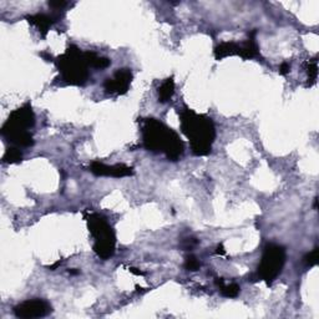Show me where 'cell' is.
I'll use <instances>...</instances> for the list:
<instances>
[{
  "label": "cell",
  "instance_id": "obj_1",
  "mask_svg": "<svg viewBox=\"0 0 319 319\" xmlns=\"http://www.w3.org/2000/svg\"><path fill=\"white\" fill-rule=\"evenodd\" d=\"M144 147L153 153H164L170 161H178L184 152V144L178 134L157 119H141Z\"/></svg>",
  "mask_w": 319,
  "mask_h": 319
},
{
  "label": "cell",
  "instance_id": "obj_2",
  "mask_svg": "<svg viewBox=\"0 0 319 319\" xmlns=\"http://www.w3.org/2000/svg\"><path fill=\"white\" fill-rule=\"evenodd\" d=\"M181 131L189 139L191 151L195 156H207L212 151L216 127L214 120L203 114H197L187 106L178 111Z\"/></svg>",
  "mask_w": 319,
  "mask_h": 319
},
{
  "label": "cell",
  "instance_id": "obj_3",
  "mask_svg": "<svg viewBox=\"0 0 319 319\" xmlns=\"http://www.w3.org/2000/svg\"><path fill=\"white\" fill-rule=\"evenodd\" d=\"M35 126V114L32 103L26 102L14 110L7 121L2 126V136L9 141L13 146L28 148L34 145V137L30 132Z\"/></svg>",
  "mask_w": 319,
  "mask_h": 319
},
{
  "label": "cell",
  "instance_id": "obj_4",
  "mask_svg": "<svg viewBox=\"0 0 319 319\" xmlns=\"http://www.w3.org/2000/svg\"><path fill=\"white\" fill-rule=\"evenodd\" d=\"M55 64L61 80L68 85L83 86L90 77V66L86 61L85 51L75 45H70L66 51L55 60Z\"/></svg>",
  "mask_w": 319,
  "mask_h": 319
},
{
  "label": "cell",
  "instance_id": "obj_5",
  "mask_svg": "<svg viewBox=\"0 0 319 319\" xmlns=\"http://www.w3.org/2000/svg\"><path fill=\"white\" fill-rule=\"evenodd\" d=\"M89 232L94 238V252L102 261L111 258L116 248V234L102 215L91 212L85 217Z\"/></svg>",
  "mask_w": 319,
  "mask_h": 319
},
{
  "label": "cell",
  "instance_id": "obj_6",
  "mask_svg": "<svg viewBox=\"0 0 319 319\" xmlns=\"http://www.w3.org/2000/svg\"><path fill=\"white\" fill-rule=\"evenodd\" d=\"M287 258V251L283 246L277 243H268L263 248L258 267H257V278L270 285L283 271Z\"/></svg>",
  "mask_w": 319,
  "mask_h": 319
},
{
  "label": "cell",
  "instance_id": "obj_7",
  "mask_svg": "<svg viewBox=\"0 0 319 319\" xmlns=\"http://www.w3.org/2000/svg\"><path fill=\"white\" fill-rule=\"evenodd\" d=\"M14 314L18 318L33 319V318H43L52 312V308L50 303H47L44 299H28L21 302L18 306L14 307Z\"/></svg>",
  "mask_w": 319,
  "mask_h": 319
},
{
  "label": "cell",
  "instance_id": "obj_8",
  "mask_svg": "<svg viewBox=\"0 0 319 319\" xmlns=\"http://www.w3.org/2000/svg\"><path fill=\"white\" fill-rule=\"evenodd\" d=\"M134 75L130 69H119L115 71L113 77H109L103 83V89L109 94L124 95L130 89Z\"/></svg>",
  "mask_w": 319,
  "mask_h": 319
},
{
  "label": "cell",
  "instance_id": "obj_9",
  "mask_svg": "<svg viewBox=\"0 0 319 319\" xmlns=\"http://www.w3.org/2000/svg\"><path fill=\"white\" fill-rule=\"evenodd\" d=\"M90 172L94 173L95 176H99V177L121 178L132 176L134 169L130 166H126L124 164H116L109 166V165L102 164L100 161H94L90 165Z\"/></svg>",
  "mask_w": 319,
  "mask_h": 319
},
{
  "label": "cell",
  "instance_id": "obj_10",
  "mask_svg": "<svg viewBox=\"0 0 319 319\" xmlns=\"http://www.w3.org/2000/svg\"><path fill=\"white\" fill-rule=\"evenodd\" d=\"M58 19L59 18L57 15H47V14L44 13H38L34 14V15L26 16V20L29 21V24L35 26L43 38H45L47 32L50 30V28L57 23Z\"/></svg>",
  "mask_w": 319,
  "mask_h": 319
},
{
  "label": "cell",
  "instance_id": "obj_11",
  "mask_svg": "<svg viewBox=\"0 0 319 319\" xmlns=\"http://www.w3.org/2000/svg\"><path fill=\"white\" fill-rule=\"evenodd\" d=\"M243 51V44L234 43V41H225L221 43L220 45L215 47V58L216 60H222V59L227 57H242Z\"/></svg>",
  "mask_w": 319,
  "mask_h": 319
},
{
  "label": "cell",
  "instance_id": "obj_12",
  "mask_svg": "<svg viewBox=\"0 0 319 319\" xmlns=\"http://www.w3.org/2000/svg\"><path fill=\"white\" fill-rule=\"evenodd\" d=\"M157 94H158V101L162 103L169 102L170 100L172 99L173 94H175V80H173L172 76L165 80L164 83L160 85Z\"/></svg>",
  "mask_w": 319,
  "mask_h": 319
},
{
  "label": "cell",
  "instance_id": "obj_13",
  "mask_svg": "<svg viewBox=\"0 0 319 319\" xmlns=\"http://www.w3.org/2000/svg\"><path fill=\"white\" fill-rule=\"evenodd\" d=\"M215 283L218 288H220L221 295L226 298H236L240 295L241 287L237 283H229L225 284V279L223 278H216L215 279Z\"/></svg>",
  "mask_w": 319,
  "mask_h": 319
},
{
  "label": "cell",
  "instance_id": "obj_14",
  "mask_svg": "<svg viewBox=\"0 0 319 319\" xmlns=\"http://www.w3.org/2000/svg\"><path fill=\"white\" fill-rule=\"evenodd\" d=\"M85 58H86V61H88L89 66H90V68L97 69V70L109 68L111 64L110 59H108L105 57H100V55H97L96 52H94V51H85Z\"/></svg>",
  "mask_w": 319,
  "mask_h": 319
},
{
  "label": "cell",
  "instance_id": "obj_15",
  "mask_svg": "<svg viewBox=\"0 0 319 319\" xmlns=\"http://www.w3.org/2000/svg\"><path fill=\"white\" fill-rule=\"evenodd\" d=\"M21 161H23V153L20 148L15 146H10L3 156V162L5 164H19Z\"/></svg>",
  "mask_w": 319,
  "mask_h": 319
},
{
  "label": "cell",
  "instance_id": "obj_16",
  "mask_svg": "<svg viewBox=\"0 0 319 319\" xmlns=\"http://www.w3.org/2000/svg\"><path fill=\"white\" fill-rule=\"evenodd\" d=\"M318 254H319V248L315 247L314 250L309 253H307L306 256L303 257V263L307 265V267H314L318 263Z\"/></svg>",
  "mask_w": 319,
  "mask_h": 319
},
{
  "label": "cell",
  "instance_id": "obj_17",
  "mask_svg": "<svg viewBox=\"0 0 319 319\" xmlns=\"http://www.w3.org/2000/svg\"><path fill=\"white\" fill-rule=\"evenodd\" d=\"M183 265L187 271H192V272H195V271H198L201 268V262L198 261L195 256H187L186 259H184Z\"/></svg>",
  "mask_w": 319,
  "mask_h": 319
},
{
  "label": "cell",
  "instance_id": "obj_18",
  "mask_svg": "<svg viewBox=\"0 0 319 319\" xmlns=\"http://www.w3.org/2000/svg\"><path fill=\"white\" fill-rule=\"evenodd\" d=\"M307 74H308V80H310L312 83H314L317 80L318 76V64L317 59H314L313 61H309L307 68Z\"/></svg>",
  "mask_w": 319,
  "mask_h": 319
},
{
  "label": "cell",
  "instance_id": "obj_19",
  "mask_svg": "<svg viewBox=\"0 0 319 319\" xmlns=\"http://www.w3.org/2000/svg\"><path fill=\"white\" fill-rule=\"evenodd\" d=\"M197 243L198 242L195 238H186L182 242V245H181V247H182L184 251H191Z\"/></svg>",
  "mask_w": 319,
  "mask_h": 319
},
{
  "label": "cell",
  "instance_id": "obj_20",
  "mask_svg": "<svg viewBox=\"0 0 319 319\" xmlns=\"http://www.w3.org/2000/svg\"><path fill=\"white\" fill-rule=\"evenodd\" d=\"M49 5L51 8H54L55 10H63L64 8L68 7L69 3L66 2H63V0H60V2H49Z\"/></svg>",
  "mask_w": 319,
  "mask_h": 319
},
{
  "label": "cell",
  "instance_id": "obj_21",
  "mask_svg": "<svg viewBox=\"0 0 319 319\" xmlns=\"http://www.w3.org/2000/svg\"><path fill=\"white\" fill-rule=\"evenodd\" d=\"M289 71H290V65H289V64H288V63L281 64V66H279V74H281V75H287Z\"/></svg>",
  "mask_w": 319,
  "mask_h": 319
},
{
  "label": "cell",
  "instance_id": "obj_22",
  "mask_svg": "<svg viewBox=\"0 0 319 319\" xmlns=\"http://www.w3.org/2000/svg\"><path fill=\"white\" fill-rule=\"evenodd\" d=\"M40 57H41V58H43V59H44V60H45V61H51V63H52V61H55V60H54V59H52V57H51V55H50V54H49V52H46V51H44V52H40Z\"/></svg>",
  "mask_w": 319,
  "mask_h": 319
},
{
  "label": "cell",
  "instance_id": "obj_23",
  "mask_svg": "<svg viewBox=\"0 0 319 319\" xmlns=\"http://www.w3.org/2000/svg\"><path fill=\"white\" fill-rule=\"evenodd\" d=\"M130 272L136 274V276H145L144 272H141V271H137V268H134V267L130 268Z\"/></svg>",
  "mask_w": 319,
  "mask_h": 319
},
{
  "label": "cell",
  "instance_id": "obj_24",
  "mask_svg": "<svg viewBox=\"0 0 319 319\" xmlns=\"http://www.w3.org/2000/svg\"><path fill=\"white\" fill-rule=\"evenodd\" d=\"M216 252H217V254H221V256H223V254H226V251H225V248H223L222 245L218 246Z\"/></svg>",
  "mask_w": 319,
  "mask_h": 319
},
{
  "label": "cell",
  "instance_id": "obj_25",
  "mask_svg": "<svg viewBox=\"0 0 319 319\" xmlns=\"http://www.w3.org/2000/svg\"><path fill=\"white\" fill-rule=\"evenodd\" d=\"M70 274H79L80 271H75V270H69Z\"/></svg>",
  "mask_w": 319,
  "mask_h": 319
}]
</instances>
